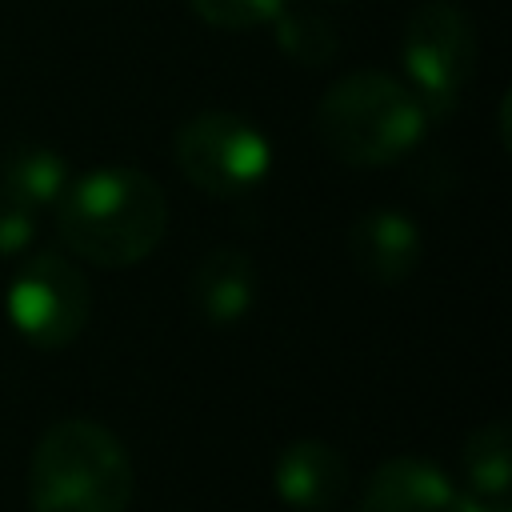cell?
<instances>
[{
	"label": "cell",
	"mask_w": 512,
	"mask_h": 512,
	"mask_svg": "<svg viewBox=\"0 0 512 512\" xmlns=\"http://www.w3.org/2000/svg\"><path fill=\"white\" fill-rule=\"evenodd\" d=\"M56 224L72 256L100 268H132L164 240L168 200L144 168L108 164L64 188Z\"/></svg>",
	"instance_id": "cell-1"
},
{
	"label": "cell",
	"mask_w": 512,
	"mask_h": 512,
	"mask_svg": "<svg viewBox=\"0 0 512 512\" xmlns=\"http://www.w3.org/2000/svg\"><path fill=\"white\" fill-rule=\"evenodd\" d=\"M428 112L420 96L380 68H360L340 76L316 108L320 144L356 168H380L404 160L428 132Z\"/></svg>",
	"instance_id": "cell-2"
},
{
	"label": "cell",
	"mask_w": 512,
	"mask_h": 512,
	"mask_svg": "<svg viewBox=\"0 0 512 512\" xmlns=\"http://www.w3.org/2000/svg\"><path fill=\"white\" fill-rule=\"evenodd\" d=\"M132 500V460L116 432L96 420H56L28 460L32 512H124Z\"/></svg>",
	"instance_id": "cell-3"
},
{
	"label": "cell",
	"mask_w": 512,
	"mask_h": 512,
	"mask_svg": "<svg viewBox=\"0 0 512 512\" xmlns=\"http://www.w3.org/2000/svg\"><path fill=\"white\" fill-rule=\"evenodd\" d=\"M476 52V28L460 4L424 0L408 16L400 60L408 72V88L420 96L432 124L456 112L464 88L476 76Z\"/></svg>",
	"instance_id": "cell-4"
},
{
	"label": "cell",
	"mask_w": 512,
	"mask_h": 512,
	"mask_svg": "<svg viewBox=\"0 0 512 512\" xmlns=\"http://www.w3.org/2000/svg\"><path fill=\"white\" fill-rule=\"evenodd\" d=\"M176 168L208 196H248L272 168L268 136L236 112H196L176 128Z\"/></svg>",
	"instance_id": "cell-5"
},
{
	"label": "cell",
	"mask_w": 512,
	"mask_h": 512,
	"mask_svg": "<svg viewBox=\"0 0 512 512\" xmlns=\"http://www.w3.org/2000/svg\"><path fill=\"white\" fill-rule=\"evenodd\" d=\"M4 312L28 344L64 348L84 332L92 316L88 276L60 252H36L16 268Z\"/></svg>",
	"instance_id": "cell-6"
},
{
	"label": "cell",
	"mask_w": 512,
	"mask_h": 512,
	"mask_svg": "<svg viewBox=\"0 0 512 512\" xmlns=\"http://www.w3.org/2000/svg\"><path fill=\"white\" fill-rule=\"evenodd\" d=\"M424 252L420 228L412 224V216L396 212V208H372L364 216L352 220L348 228V256L356 264L360 276H368L372 284H400L416 272Z\"/></svg>",
	"instance_id": "cell-7"
},
{
	"label": "cell",
	"mask_w": 512,
	"mask_h": 512,
	"mask_svg": "<svg viewBox=\"0 0 512 512\" xmlns=\"http://www.w3.org/2000/svg\"><path fill=\"white\" fill-rule=\"evenodd\" d=\"M276 496L296 512H332L348 492V460L328 440H292L276 460Z\"/></svg>",
	"instance_id": "cell-8"
},
{
	"label": "cell",
	"mask_w": 512,
	"mask_h": 512,
	"mask_svg": "<svg viewBox=\"0 0 512 512\" xmlns=\"http://www.w3.org/2000/svg\"><path fill=\"white\" fill-rule=\"evenodd\" d=\"M456 484L424 456H392L384 460L364 492L356 512H452Z\"/></svg>",
	"instance_id": "cell-9"
},
{
	"label": "cell",
	"mask_w": 512,
	"mask_h": 512,
	"mask_svg": "<svg viewBox=\"0 0 512 512\" xmlns=\"http://www.w3.org/2000/svg\"><path fill=\"white\" fill-rule=\"evenodd\" d=\"M188 300L216 328L244 320L256 304V264L240 248L204 252L188 276Z\"/></svg>",
	"instance_id": "cell-10"
},
{
	"label": "cell",
	"mask_w": 512,
	"mask_h": 512,
	"mask_svg": "<svg viewBox=\"0 0 512 512\" xmlns=\"http://www.w3.org/2000/svg\"><path fill=\"white\" fill-rule=\"evenodd\" d=\"M68 184H72L68 160L48 144L20 140L0 152V192H8L16 204H24L32 212L44 204H56Z\"/></svg>",
	"instance_id": "cell-11"
},
{
	"label": "cell",
	"mask_w": 512,
	"mask_h": 512,
	"mask_svg": "<svg viewBox=\"0 0 512 512\" xmlns=\"http://www.w3.org/2000/svg\"><path fill=\"white\" fill-rule=\"evenodd\" d=\"M276 28V48L296 60L300 68H320L340 52V36L332 28L328 16H320L316 8H280V16L272 20Z\"/></svg>",
	"instance_id": "cell-12"
},
{
	"label": "cell",
	"mask_w": 512,
	"mask_h": 512,
	"mask_svg": "<svg viewBox=\"0 0 512 512\" xmlns=\"http://www.w3.org/2000/svg\"><path fill=\"white\" fill-rule=\"evenodd\" d=\"M464 476L476 492H508L512 484V428L508 420H488L464 440Z\"/></svg>",
	"instance_id": "cell-13"
},
{
	"label": "cell",
	"mask_w": 512,
	"mask_h": 512,
	"mask_svg": "<svg viewBox=\"0 0 512 512\" xmlns=\"http://www.w3.org/2000/svg\"><path fill=\"white\" fill-rule=\"evenodd\" d=\"M288 0H188V8L224 32H244L256 24H272Z\"/></svg>",
	"instance_id": "cell-14"
},
{
	"label": "cell",
	"mask_w": 512,
	"mask_h": 512,
	"mask_svg": "<svg viewBox=\"0 0 512 512\" xmlns=\"http://www.w3.org/2000/svg\"><path fill=\"white\" fill-rule=\"evenodd\" d=\"M36 236V212L16 204L8 192H0V260L20 256Z\"/></svg>",
	"instance_id": "cell-15"
},
{
	"label": "cell",
	"mask_w": 512,
	"mask_h": 512,
	"mask_svg": "<svg viewBox=\"0 0 512 512\" xmlns=\"http://www.w3.org/2000/svg\"><path fill=\"white\" fill-rule=\"evenodd\" d=\"M452 512H512L508 504V492H456V508Z\"/></svg>",
	"instance_id": "cell-16"
},
{
	"label": "cell",
	"mask_w": 512,
	"mask_h": 512,
	"mask_svg": "<svg viewBox=\"0 0 512 512\" xmlns=\"http://www.w3.org/2000/svg\"><path fill=\"white\" fill-rule=\"evenodd\" d=\"M332 4H348V0H332Z\"/></svg>",
	"instance_id": "cell-17"
}]
</instances>
